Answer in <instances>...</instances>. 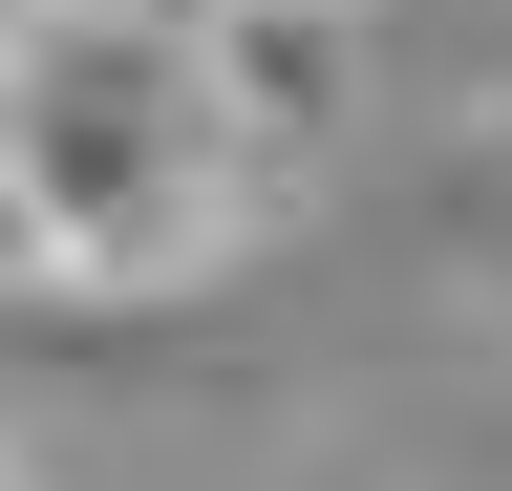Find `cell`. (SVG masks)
Segmentation results:
<instances>
[{
	"label": "cell",
	"instance_id": "cell-1",
	"mask_svg": "<svg viewBox=\"0 0 512 491\" xmlns=\"http://www.w3.org/2000/svg\"><path fill=\"white\" fill-rule=\"evenodd\" d=\"M0 193H22V278L43 299H171L235 257L256 171L192 107V43L128 0H43L0 22Z\"/></svg>",
	"mask_w": 512,
	"mask_h": 491
},
{
	"label": "cell",
	"instance_id": "cell-2",
	"mask_svg": "<svg viewBox=\"0 0 512 491\" xmlns=\"http://www.w3.org/2000/svg\"><path fill=\"white\" fill-rule=\"evenodd\" d=\"M342 22H363V0H192V22H171L235 171H299L320 129H342Z\"/></svg>",
	"mask_w": 512,
	"mask_h": 491
},
{
	"label": "cell",
	"instance_id": "cell-3",
	"mask_svg": "<svg viewBox=\"0 0 512 491\" xmlns=\"http://www.w3.org/2000/svg\"><path fill=\"white\" fill-rule=\"evenodd\" d=\"M0 278H22V193H0Z\"/></svg>",
	"mask_w": 512,
	"mask_h": 491
},
{
	"label": "cell",
	"instance_id": "cell-4",
	"mask_svg": "<svg viewBox=\"0 0 512 491\" xmlns=\"http://www.w3.org/2000/svg\"><path fill=\"white\" fill-rule=\"evenodd\" d=\"M0 491H22V470H0Z\"/></svg>",
	"mask_w": 512,
	"mask_h": 491
}]
</instances>
